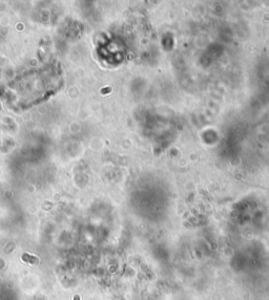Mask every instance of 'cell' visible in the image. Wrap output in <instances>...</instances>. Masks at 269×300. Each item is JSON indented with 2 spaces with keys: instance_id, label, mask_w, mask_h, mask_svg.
<instances>
[{
  "instance_id": "6da1fadb",
  "label": "cell",
  "mask_w": 269,
  "mask_h": 300,
  "mask_svg": "<svg viewBox=\"0 0 269 300\" xmlns=\"http://www.w3.org/2000/svg\"><path fill=\"white\" fill-rule=\"evenodd\" d=\"M22 260L24 262H27V264H38L39 262V259L34 257V256H31L28 255V254H24V255H22Z\"/></svg>"
}]
</instances>
